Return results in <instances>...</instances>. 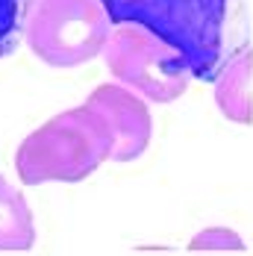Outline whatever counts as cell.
<instances>
[{
	"label": "cell",
	"mask_w": 253,
	"mask_h": 256,
	"mask_svg": "<svg viewBox=\"0 0 253 256\" xmlns=\"http://www.w3.org/2000/svg\"><path fill=\"white\" fill-rule=\"evenodd\" d=\"M36 244V224L24 194L0 174V254H21Z\"/></svg>",
	"instance_id": "obj_6"
},
{
	"label": "cell",
	"mask_w": 253,
	"mask_h": 256,
	"mask_svg": "<svg viewBox=\"0 0 253 256\" xmlns=\"http://www.w3.org/2000/svg\"><path fill=\"white\" fill-rule=\"evenodd\" d=\"M86 106H92L103 121L109 124L112 136H115V150H112V162H132L148 150L150 144V112L136 94V88L130 86H118V82H103L98 86Z\"/></svg>",
	"instance_id": "obj_5"
},
{
	"label": "cell",
	"mask_w": 253,
	"mask_h": 256,
	"mask_svg": "<svg viewBox=\"0 0 253 256\" xmlns=\"http://www.w3.org/2000/svg\"><path fill=\"white\" fill-rule=\"evenodd\" d=\"M109 21L144 26L171 44L192 77L215 82L227 68L230 0H100Z\"/></svg>",
	"instance_id": "obj_1"
},
{
	"label": "cell",
	"mask_w": 253,
	"mask_h": 256,
	"mask_svg": "<svg viewBox=\"0 0 253 256\" xmlns=\"http://www.w3.org/2000/svg\"><path fill=\"white\" fill-rule=\"evenodd\" d=\"M112 26L100 0H36L24 38L44 65L74 68L100 56Z\"/></svg>",
	"instance_id": "obj_3"
},
{
	"label": "cell",
	"mask_w": 253,
	"mask_h": 256,
	"mask_svg": "<svg viewBox=\"0 0 253 256\" xmlns=\"http://www.w3.org/2000/svg\"><path fill=\"white\" fill-rule=\"evenodd\" d=\"M100 56L112 77L153 103L180 98L192 77L188 65L171 44L136 24L115 26Z\"/></svg>",
	"instance_id": "obj_4"
},
{
	"label": "cell",
	"mask_w": 253,
	"mask_h": 256,
	"mask_svg": "<svg viewBox=\"0 0 253 256\" xmlns=\"http://www.w3.org/2000/svg\"><path fill=\"white\" fill-rule=\"evenodd\" d=\"M115 136L92 106L53 115L32 130L15 154V171L24 186L80 182L112 159Z\"/></svg>",
	"instance_id": "obj_2"
},
{
	"label": "cell",
	"mask_w": 253,
	"mask_h": 256,
	"mask_svg": "<svg viewBox=\"0 0 253 256\" xmlns=\"http://www.w3.org/2000/svg\"><path fill=\"white\" fill-rule=\"evenodd\" d=\"M32 3L36 0H0V59L15 53L21 44Z\"/></svg>",
	"instance_id": "obj_7"
}]
</instances>
